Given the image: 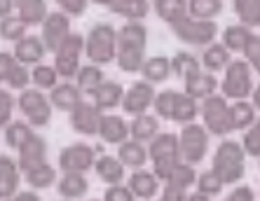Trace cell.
<instances>
[{"label": "cell", "mask_w": 260, "mask_h": 201, "mask_svg": "<svg viewBox=\"0 0 260 201\" xmlns=\"http://www.w3.org/2000/svg\"><path fill=\"white\" fill-rule=\"evenodd\" d=\"M17 108L19 112L24 115V119L30 124V127H47L52 122V101H49V94L40 92V89H24L19 92L17 96Z\"/></svg>", "instance_id": "ba28073f"}, {"label": "cell", "mask_w": 260, "mask_h": 201, "mask_svg": "<svg viewBox=\"0 0 260 201\" xmlns=\"http://www.w3.org/2000/svg\"><path fill=\"white\" fill-rule=\"evenodd\" d=\"M155 85L145 82V79H136L132 85L124 89V98H122V112L129 117H139V115H145L148 110L152 108L155 103Z\"/></svg>", "instance_id": "7c38bea8"}, {"label": "cell", "mask_w": 260, "mask_h": 201, "mask_svg": "<svg viewBox=\"0 0 260 201\" xmlns=\"http://www.w3.org/2000/svg\"><path fill=\"white\" fill-rule=\"evenodd\" d=\"M225 201H255V192L248 185H235L230 194L225 196Z\"/></svg>", "instance_id": "db71d44e"}, {"label": "cell", "mask_w": 260, "mask_h": 201, "mask_svg": "<svg viewBox=\"0 0 260 201\" xmlns=\"http://www.w3.org/2000/svg\"><path fill=\"white\" fill-rule=\"evenodd\" d=\"M148 49V28L143 21H127L117 28V59L122 73H141Z\"/></svg>", "instance_id": "6da1fadb"}, {"label": "cell", "mask_w": 260, "mask_h": 201, "mask_svg": "<svg viewBox=\"0 0 260 201\" xmlns=\"http://www.w3.org/2000/svg\"><path fill=\"white\" fill-rule=\"evenodd\" d=\"M152 10L159 21L174 26L183 17H188V0H152Z\"/></svg>", "instance_id": "836d02e7"}, {"label": "cell", "mask_w": 260, "mask_h": 201, "mask_svg": "<svg viewBox=\"0 0 260 201\" xmlns=\"http://www.w3.org/2000/svg\"><path fill=\"white\" fill-rule=\"evenodd\" d=\"M103 112L89 101H82L78 108L68 115V124L75 134L80 136H99V127H101Z\"/></svg>", "instance_id": "5bb4252c"}, {"label": "cell", "mask_w": 260, "mask_h": 201, "mask_svg": "<svg viewBox=\"0 0 260 201\" xmlns=\"http://www.w3.org/2000/svg\"><path fill=\"white\" fill-rule=\"evenodd\" d=\"M43 162H47V140L36 134L28 143H24L17 150V164L21 169V173H24V171L33 169V166L43 164Z\"/></svg>", "instance_id": "7402d4cb"}, {"label": "cell", "mask_w": 260, "mask_h": 201, "mask_svg": "<svg viewBox=\"0 0 260 201\" xmlns=\"http://www.w3.org/2000/svg\"><path fill=\"white\" fill-rule=\"evenodd\" d=\"M162 201H185L188 199V192H183V189H176V187H169V185H164L162 189Z\"/></svg>", "instance_id": "11a10c76"}, {"label": "cell", "mask_w": 260, "mask_h": 201, "mask_svg": "<svg viewBox=\"0 0 260 201\" xmlns=\"http://www.w3.org/2000/svg\"><path fill=\"white\" fill-rule=\"evenodd\" d=\"M99 138L108 145H122L124 140H129V122L122 115H113V112H103L101 127H99Z\"/></svg>", "instance_id": "ffe728a7"}, {"label": "cell", "mask_w": 260, "mask_h": 201, "mask_svg": "<svg viewBox=\"0 0 260 201\" xmlns=\"http://www.w3.org/2000/svg\"><path fill=\"white\" fill-rule=\"evenodd\" d=\"M174 96H176L174 89L159 92L157 96H155V103H152V108H155V117H157V119H167V122H171V110H174Z\"/></svg>", "instance_id": "bcb514c9"}, {"label": "cell", "mask_w": 260, "mask_h": 201, "mask_svg": "<svg viewBox=\"0 0 260 201\" xmlns=\"http://www.w3.org/2000/svg\"><path fill=\"white\" fill-rule=\"evenodd\" d=\"M148 159L152 162V171L159 180L167 178L171 169H174L181 159V147H178V134H169V131H159L155 138L148 143Z\"/></svg>", "instance_id": "277c9868"}, {"label": "cell", "mask_w": 260, "mask_h": 201, "mask_svg": "<svg viewBox=\"0 0 260 201\" xmlns=\"http://www.w3.org/2000/svg\"><path fill=\"white\" fill-rule=\"evenodd\" d=\"M103 201H136V196H134V192L127 185L122 183V185H110V187H106Z\"/></svg>", "instance_id": "f907efd6"}, {"label": "cell", "mask_w": 260, "mask_h": 201, "mask_svg": "<svg viewBox=\"0 0 260 201\" xmlns=\"http://www.w3.org/2000/svg\"><path fill=\"white\" fill-rule=\"evenodd\" d=\"M28 85H30V68L17 61L12 75L7 79V87H10V89H17V92H24V89H28Z\"/></svg>", "instance_id": "c3c4849f"}, {"label": "cell", "mask_w": 260, "mask_h": 201, "mask_svg": "<svg viewBox=\"0 0 260 201\" xmlns=\"http://www.w3.org/2000/svg\"><path fill=\"white\" fill-rule=\"evenodd\" d=\"M94 173L110 187V185L124 183V178H127V166L117 159V154L115 157H113V154H101V157L96 159V164H94Z\"/></svg>", "instance_id": "cb8c5ba5"}, {"label": "cell", "mask_w": 260, "mask_h": 201, "mask_svg": "<svg viewBox=\"0 0 260 201\" xmlns=\"http://www.w3.org/2000/svg\"><path fill=\"white\" fill-rule=\"evenodd\" d=\"M185 82V94L188 96H192L194 101H204V98L213 96V94L220 92V82H218V77L213 73H209V70H204L202 68L200 73L190 75L188 79H183Z\"/></svg>", "instance_id": "44dd1931"}, {"label": "cell", "mask_w": 260, "mask_h": 201, "mask_svg": "<svg viewBox=\"0 0 260 201\" xmlns=\"http://www.w3.org/2000/svg\"><path fill=\"white\" fill-rule=\"evenodd\" d=\"M56 5H59V12L68 14L71 19H75V17H82V14L87 12L89 0H56Z\"/></svg>", "instance_id": "681fc988"}, {"label": "cell", "mask_w": 260, "mask_h": 201, "mask_svg": "<svg viewBox=\"0 0 260 201\" xmlns=\"http://www.w3.org/2000/svg\"><path fill=\"white\" fill-rule=\"evenodd\" d=\"M251 103H253V108L260 112V82L253 87V94H251Z\"/></svg>", "instance_id": "680465c9"}, {"label": "cell", "mask_w": 260, "mask_h": 201, "mask_svg": "<svg viewBox=\"0 0 260 201\" xmlns=\"http://www.w3.org/2000/svg\"><path fill=\"white\" fill-rule=\"evenodd\" d=\"M14 108H17V98L12 96L10 89H0V129L14 119Z\"/></svg>", "instance_id": "7dc6e473"}, {"label": "cell", "mask_w": 260, "mask_h": 201, "mask_svg": "<svg viewBox=\"0 0 260 201\" xmlns=\"http://www.w3.org/2000/svg\"><path fill=\"white\" fill-rule=\"evenodd\" d=\"M194 187H197V192H202V194H206V196H218L220 192H223V180L213 173L211 169H206V171H202V173H197V183H194Z\"/></svg>", "instance_id": "ee69618b"}, {"label": "cell", "mask_w": 260, "mask_h": 201, "mask_svg": "<svg viewBox=\"0 0 260 201\" xmlns=\"http://www.w3.org/2000/svg\"><path fill=\"white\" fill-rule=\"evenodd\" d=\"M159 180L155 176V171H148V169H139V171H132V176L127 180V187L134 192V196L141 201H150L159 194Z\"/></svg>", "instance_id": "ac0fdd59"}, {"label": "cell", "mask_w": 260, "mask_h": 201, "mask_svg": "<svg viewBox=\"0 0 260 201\" xmlns=\"http://www.w3.org/2000/svg\"><path fill=\"white\" fill-rule=\"evenodd\" d=\"M14 12L30 28V26H43V21L49 14V7L47 0H17Z\"/></svg>", "instance_id": "f546056e"}, {"label": "cell", "mask_w": 260, "mask_h": 201, "mask_svg": "<svg viewBox=\"0 0 260 201\" xmlns=\"http://www.w3.org/2000/svg\"><path fill=\"white\" fill-rule=\"evenodd\" d=\"M56 192L66 201L85 199L87 192H89V180H87L85 173H63L56 183Z\"/></svg>", "instance_id": "d4e9b609"}, {"label": "cell", "mask_w": 260, "mask_h": 201, "mask_svg": "<svg viewBox=\"0 0 260 201\" xmlns=\"http://www.w3.org/2000/svg\"><path fill=\"white\" fill-rule=\"evenodd\" d=\"M36 136V129L30 127L26 119H12V122L5 127V143L7 147H12V150H19V147L28 143L30 138Z\"/></svg>", "instance_id": "74e56055"}, {"label": "cell", "mask_w": 260, "mask_h": 201, "mask_svg": "<svg viewBox=\"0 0 260 201\" xmlns=\"http://www.w3.org/2000/svg\"><path fill=\"white\" fill-rule=\"evenodd\" d=\"M124 89L120 82L115 79H106L96 92L91 94V103L96 105L101 112H110L113 108H120L122 105V98H124Z\"/></svg>", "instance_id": "603a6c76"}, {"label": "cell", "mask_w": 260, "mask_h": 201, "mask_svg": "<svg viewBox=\"0 0 260 201\" xmlns=\"http://www.w3.org/2000/svg\"><path fill=\"white\" fill-rule=\"evenodd\" d=\"M211 171L223 180V185L242 183L244 173H246V152H244L242 143L225 138L213 152Z\"/></svg>", "instance_id": "7a4b0ae2"}, {"label": "cell", "mask_w": 260, "mask_h": 201, "mask_svg": "<svg viewBox=\"0 0 260 201\" xmlns=\"http://www.w3.org/2000/svg\"><path fill=\"white\" fill-rule=\"evenodd\" d=\"M200 117V101H194L185 92H176L174 96V110H171V122L181 124H194V119Z\"/></svg>", "instance_id": "4316f807"}, {"label": "cell", "mask_w": 260, "mask_h": 201, "mask_svg": "<svg viewBox=\"0 0 260 201\" xmlns=\"http://www.w3.org/2000/svg\"><path fill=\"white\" fill-rule=\"evenodd\" d=\"M99 7H106L108 12L117 17L127 19V21H143L150 12V3L148 0H89Z\"/></svg>", "instance_id": "9a60e30c"}, {"label": "cell", "mask_w": 260, "mask_h": 201, "mask_svg": "<svg viewBox=\"0 0 260 201\" xmlns=\"http://www.w3.org/2000/svg\"><path fill=\"white\" fill-rule=\"evenodd\" d=\"M49 101H52V108L54 110L71 115L73 110L85 101V94L80 92L78 85H75L73 79H61L59 85L49 92Z\"/></svg>", "instance_id": "2e32d148"}, {"label": "cell", "mask_w": 260, "mask_h": 201, "mask_svg": "<svg viewBox=\"0 0 260 201\" xmlns=\"http://www.w3.org/2000/svg\"><path fill=\"white\" fill-rule=\"evenodd\" d=\"M14 66H17V59L12 52H0V85H7Z\"/></svg>", "instance_id": "f5cc1de1"}, {"label": "cell", "mask_w": 260, "mask_h": 201, "mask_svg": "<svg viewBox=\"0 0 260 201\" xmlns=\"http://www.w3.org/2000/svg\"><path fill=\"white\" fill-rule=\"evenodd\" d=\"M141 75H143L145 82H150V85H162L167 79L171 77V59L167 56H148L141 68Z\"/></svg>", "instance_id": "1f68e13d"}, {"label": "cell", "mask_w": 260, "mask_h": 201, "mask_svg": "<svg viewBox=\"0 0 260 201\" xmlns=\"http://www.w3.org/2000/svg\"><path fill=\"white\" fill-rule=\"evenodd\" d=\"M73 82L78 85V89L85 94V96H91V94L106 82V75H103L101 66H96V63H85V66L78 70V75H75Z\"/></svg>", "instance_id": "d6a6232c"}, {"label": "cell", "mask_w": 260, "mask_h": 201, "mask_svg": "<svg viewBox=\"0 0 260 201\" xmlns=\"http://www.w3.org/2000/svg\"><path fill=\"white\" fill-rule=\"evenodd\" d=\"M253 35L255 33L251 31V28H246L244 24H230L223 31V45L230 49L232 54H235V52H242L244 54V49H246V45L251 43Z\"/></svg>", "instance_id": "8d00e7d4"}, {"label": "cell", "mask_w": 260, "mask_h": 201, "mask_svg": "<svg viewBox=\"0 0 260 201\" xmlns=\"http://www.w3.org/2000/svg\"><path fill=\"white\" fill-rule=\"evenodd\" d=\"M244 59H246L248 66L253 68V70L260 73V35L251 37V43H248L246 49H244Z\"/></svg>", "instance_id": "816d5d0a"}, {"label": "cell", "mask_w": 260, "mask_h": 201, "mask_svg": "<svg viewBox=\"0 0 260 201\" xmlns=\"http://www.w3.org/2000/svg\"><path fill=\"white\" fill-rule=\"evenodd\" d=\"M85 56L89 63L108 66L117 59V28L108 21H99L85 35Z\"/></svg>", "instance_id": "3957f363"}, {"label": "cell", "mask_w": 260, "mask_h": 201, "mask_svg": "<svg viewBox=\"0 0 260 201\" xmlns=\"http://www.w3.org/2000/svg\"><path fill=\"white\" fill-rule=\"evenodd\" d=\"M7 201H43V199L38 196L36 189H24V192H17L12 199H7Z\"/></svg>", "instance_id": "9f6ffc18"}, {"label": "cell", "mask_w": 260, "mask_h": 201, "mask_svg": "<svg viewBox=\"0 0 260 201\" xmlns=\"http://www.w3.org/2000/svg\"><path fill=\"white\" fill-rule=\"evenodd\" d=\"M63 201H66V199H63Z\"/></svg>", "instance_id": "e7e4bbea"}, {"label": "cell", "mask_w": 260, "mask_h": 201, "mask_svg": "<svg viewBox=\"0 0 260 201\" xmlns=\"http://www.w3.org/2000/svg\"><path fill=\"white\" fill-rule=\"evenodd\" d=\"M253 68L246 59H232L230 66L223 70L220 94L228 101H246L253 94Z\"/></svg>", "instance_id": "5b68a950"}, {"label": "cell", "mask_w": 260, "mask_h": 201, "mask_svg": "<svg viewBox=\"0 0 260 201\" xmlns=\"http://www.w3.org/2000/svg\"><path fill=\"white\" fill-rule=\"evenodd\" d=\"M164 185H169V187H176V189H183V192H188L190 187H194L197 183V171L194 166L185 164V162H178L174 169L167 173V178L162 180Z\"/></svg>", "instance_id": "e575fe53"}, {"label": "cell", "mask_w": 260, "mask_h": 201, "mask_svg": "<svg viewBox=\"0 0 260 201\" xmlns=\"http://www.w3.org/2000/svg\"><path fill=\"white\" fill-rule=\"evenodd\" d=\"M157 201H162V199H157Z\"/></svg>", "instance_id": "be15d7a7"}, {"label": "cell", "mask_w": 260, "mask_h": 201, "mask_svg": "<svg viewBox=\"0 0 260 201\" xmlns=\"http://www.w3.org/2000/svg\"><path fill=\"white\" fill-rule=\"evenodd\" d=\"M89 201H103V199H89Z\"/></svg>", "instance_id": "94428289"}, {"label": "cell", "mask_w": 260, "mask_h": 201, "mask_svg": "<svg viewBox=\"0 0 260 201\" xmlns=\"http://www.w3.org/2000/svg\"><path fill=\"white\" fill-rule=\"evenodd\" d=\"M200 61H202V68H204V70H209V73L216 75V73H220V70H225V68L230 66L232 52L225 47L223 43H211L209 47L202 49Z\"/></svg>", "instance_id": "484cf974"}, {"label": "cell", "mask_w": 260, "mask_h": 201, "mask_svg": "<svg viewBox=\"0 0 260 201\" xmlns=\"http://www.w3.org/2000/svg\"><path fill=\"white\" fill-rule=\"evenodd\" d=\"M200 115L202 122H204V129L211 136L225 138L230 131H235L230 119V103H228V98L223 94H213V96L204 98L200 103Z\"/></svg>", "instance_id": "52a82bcc"}, {"label": "cell", "mask_w": 260, "mask_h": 201, "mask_svg": "<svg viewBox=\"0 0 260 201\" xmlns=\"http://www.w3.org/2000/svg\"><path fill=\"white\" fill-rule=\"evenodd\" d=\"M117 159L132 171L145 169V164H148V147L143 143H139V140L129 138L122 145H117Z\"/></svg>", "instance_id": "83f0119b"}, {"label": "cell", "mask_w": 260, "mask_h": 201, "mask_svg": "<svg viewBox=\"0 0 260 201\" xmlns=\"http://www.w3.org/2000/svg\"><path fill=\"white\" fill-rule=\"evenodd\" d=\"M209 131L204 124H185L178 131V147H181V159L185 164L194 166L202 164L204 157L209 154Z\"/></svg>", "instance_id": "9c48e42d"}, {"label": "cell", "mask_w": 260, "mask_h": 201, "mask_svg": "<svg viewBox=\"0 0 260 201\" xmlns=\"http://www.w3.org/2000/svg\"><path fill=\"white\" fill-rule=\"evenodd\" d=\"M59 73H56L54 66L49 63H38V66L30 68V85L40 89V92H52L56 85H59Z\"/></svg>", "instance_id": "60d3db41"}, {"label": "cell", "mask_w": 260, "mask_h": 201, "mask_svg": "<svg viewBox=\"0 0 260 201\" xmlns=\"http://www.w3.org/2000/svg\"><path fill=\"white\" fill-rule=\"evenodd\" d=\"M96 150L89 145V143H73V145H66L59 152V169L63 173H87V171L94 169L96 164Z\"/></svg>", "instance_id": "8fae6325"}, {"label": "cell", "mask_w": 260, "mask_h": 201, "mask_svg": "<svg viewBox=\"0 0 260 201\" xmlns=\"http://www.w3.org/2000/svg\"><path fill=\"white\" fill-rule=\"evenodd\" d=\"M24 180V173L19 169L17 159L10 154H0V201L12 199L19 192V185Z\"/></svg>", "instance_id": "e0dca14e"}, {"label": "cell", "mask_w": 260, "mask_h": 201, "mask_svg": "<svg viewBox=\"0 0 260 201\" xmlns=\"http://www.w3.org/2000/svg\"><path fill=\"white\" fill-rule=\"evenodd\" d=\"M242 147H244V152H246V157L260 159V119H255L253 127H248L244 131Z\"/></svg>", "instance_id": "f6af8a7d"}, {"label": "cell", "mask_w": 260, "mask_h": 201, "mask_svg": "<svg viewBox=\"0 0 260 201\" xmlns=\"http://www.w3.org/2000/svg\"><path fill=\"white\" fill-rule=\"evenodd\" d=\"M258 110L253 108L251 101H232L230 103V119L235 131H246L248 127H253Z\"/></svg>", "instance_id": "d590c367"}, {"label": "cell", "mask_w": 260, "mask_h": 201, "mask_svg": "<svg viewBox=\"0 0 260 201\" xmlns=\"http://www.w3.org/2000/svg\"><path fill=\"white\" fill-rule=\"evenodd\" d=\"M12 54L19 63L33 68V66H38V63H43L45 54H47V47H45V43H43V37L40 35H26L14 45Z\"/></svg>", "instance_id": "d6986e66"}, {"label": "cell", "mask_w": 260, "mask_h": 201, "mask_svg": "<svg viewBox=\"0 0 260 201\" xmlns=\"http://www.w3.org/2000/svg\"><path fill=\"white\" fill-rule=\"evenodd\" d=\"M157 134H159V119L155 115L145 112V115L132 117V122H129V138L132 140H139V143L148 145Z\"/></svg>", "instance_id": "f1b7e54d"}, {"label": "cell", "mask_w": 260, "mask_h": 201, "mask_svg": "<svg viewBox=\"0 0 260 201\" xmlns=\"http://www.w3.org/2000/svg\"><path fill=\"white\" fill-rule=\"evenodd\" d=\"M223 12V0H188V14L204 21H216Z\"/></svg>", "instance_id": "b9f144b4"}, {"label": "cell", "mask_w": 260, "mask_h": 201, "mask_svg": "<svg viewBox=\"0 0 260 201\" xmlns=\"http://www.w3.org/2000/svg\"><path fill=\"white\" fill-rule=\"evenodd\" d=\"M171 31H174V35L178 37L183 45L204 49L211 43H216L220 28H218L216 21H204V19H194L188 14V17H183L181 21H176V24L171 26Z\"/></svg>", "instance_id": "8992f818"}, {"label": "cell", "mask_w": 260, "mask_h": 201, "mask_svg": "<svg viewBox=\"0 0 260 201\" xmlns=\"http://www.w3.org/2000/svg\"><path fill=\"white\" fill-rule=\"evenodd\" d=\"M26 35H28V26H26L24 21L17 17V14L0 19V40L17 45L19 40H21V37H26Z\"/></svg>", "instance_id": "7bdbcfd3"}, {"label": "cell", "mask_w": 260, "mask_h": 201, "mask_svg": "<svg viewBox=\"0 0 260 201\" xmlns=\"http://www.w3.org/2000/svg\"><path fill=\"white\" fill-rule=\"evenodd\" d=\"M258 169H260V164H258Z\"/></svg>", "instance_id": "6125c7cd"}, {"label": "cell", "mask_w": 260, "mask_h": 201, "mask_svg": "<svg viewBox=\"0 0 260 201\" xmlns=\"http://www.w3.org/2000/svg\"><path fill=\"white\" fill-rule=\"evenodd\" d=\"M14 7H17V0H0V19L12 17Z\"/></svg>", "instance_id": "6f0895ef"}, {"label": "cell", "mask_w": 260, "mask_h": 201, "mask_svg": "<svg viewBox=\"0 0 260 201\" xmlns=\"http://www.w3.org/2000/svg\"><path fill=\"white\" fill-rule=\"evenodd\" d=\"M71 33H73L71 31V17L59 12V10H56V12H49L47 19L43 21V26H40V37H43L47 52H52V54L61 47V43H63Z\"/></svg>", "instance_id": "4fadbf2b"}, {"label": "cell", "mask_w": 260, "mask_h": 201, "mask_svg": "<svg viewBox=\"0 0 260 201\" xmlns=\"http://www.w3.org/2000/svg\"><path fill=\"white\" fill-rule=\"evenodd\" d=\"M82 54H85V35L71 33L54 52V68L61 79H75L78 70L82 68Z\"/></svg>", "instance_id": "30bf717a"}, {"label": "cell", "mask_w": 260, "mask_h": 201, "mask_svg": "<svg viewBox=\"0 0 260 201\" xmlns=\"http://www.w3.org/2000/svg\"><path fill=\"white\" fill-rule=\"evenodd\" d=\"M232 10L246 28L253 31L260 26V0H232Z\"/></svg>", "instance_id": "ab89813d"}, {"label": "cell", "mask_w": 260, "mask_h": 201, "mask_svg": "<svg viewBox=\"0 0 260 201\" xmlns=\"http://www.w3.org/2000/svg\"><path fill=\"white\" fill-rule=\"evenodd\" d=\"M185 201H211V196H206V194H202V192H197V189H194V192H190L188 194V199Z\"/></svg>", "instance_id": "91938a15"}, {"label": "cell", "mask_w": 260, "mask_h": 201, "mask_svg": "<svg viewBox=\"0 0 260 201\" xmlns=\"http://www.w3.org/2000/svg\"><path fill=\"white\" fill-rule=\"evenodd\" d=\"M202 70V61L200 56H194L192 52H176L171 56V73L181 79H188L190 75L200 73Z\"/></svg>", "instance_id": "f35d334b"}, {"label": "cell", "mask_w": 260, "mask_h": 201, "mask_svg": "<svg viewBox=\"0 0 260 201\" xmlns=\"http://www.w3.org/2000/svg\"><path fill=\"white\" fill-rule=\"evenodd\" d=\"M24 183L28 185L30 189H49L54 183H59V173L49 162H43V164L33 166V169L24 171Z\"/></svg>", "instance_id": "4dcf8cb0"}]
</instances>
